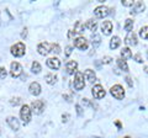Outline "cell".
I'll use <instances>...</instances> for the list:
<instances>
[{"mask_svg": "<svg viewBox=\"0 0 148 138\" xmlns=\"http://www.w3.org/2000/svg\"><path fill=\"white\" fill-rule=\"evenodd\" d=\"M31 116H32V111H31L30 106L22 105L21 110H20V117L22 120V122H24V125H27V123L31 121Z\"/></svg>", "mask_w": 148, "mask_h": 138, "instance_id": "1", "label": "cell"}, {"mask_svg": "<svg viewBox=\"0 0 148 138\" xmlns=\"http://www.w3.org/2000/svg\"><path fill=\"white\" fill-rule=\"evenodd\" d=\"M10 52L14 57H22L26 52V47L22 42H17L10 48Z\"/></svg>", "mask_w": 148, "mask_h": 138, "instance_id": "2", "label": "cell"}, {"mask_svg": "<svg viewBox=\"0 0 148 138\" xmlns=\"http://www.w3.org/2000/svg\"><path fill=\"white\" fill-rule=\"evenodd\" d=\"M45 106H46V104H45L43 100H35V101H32L30 109H31L32 112H35L36 115H40V113L43 112Z\"/></svg>", "mask_w": 148, "mask_h": 138, "instance_id": "3", "label": "cell"}, {"mask_svg": "<svg viewBox=\"0 0 148 138\" xmlns=\"http://www.w3.org/2000/svg\"><path fill=\"white\" fill-rule=\"evenodd\" d=\"M110 93H111V95H112L115 99H117V100H122L125 98V90H123V88L120 84L114 85L112 88L110 89Z\"/></svg>", "mask_w": 148, "mask_h": 138, "instance_id": "4", "label": "cell"}, {"mask_svg": "<svg viewBox=\"0 0 148 138\" xmlns=\"http://www.w3.org/2000/svg\"><path fill=\"white\" fill-rule=\"evenodd\" d=\"M85 88V83H84V75L80 72L75 73V78H74V89L75 90H82Z\"/></svg>", "mask_w": 148, "mask_h": 138, "instance_id": "5", "label": "cell"}, {"mask_svg": "<svg viewBox=\"0 0 148 138\" xmlns=\"http://www.w3.org/2000/svg\"><path fill=\"white\" fill-rule=\"evenodd\" d=\"M22 74V67L20 63L17 62H12L11 66H10V75L12 78H17Z\"/></svg>", "mask_w": 148, "mask_h": 138, "instance_id": "6", "label": "cell"}, {"mask_svg": "<svg viewBox=\"0 0 148 138\" xmlns=\"http://www.w3.org/2000/svg\"><path fill=\"white\" fill-rule=\"evenodd\" d=\"M91 94H92V96H94L95 99H103L104 96H105V90H104V88L101 86L100 84H96V85H94L92 86V89H91Z\"/></svg>", "mask_w": 148, "mask_h": 138, "instance_id": "7", "label": "cell"}, {"mask_svg": "<svg viewBox=\"0 0 148 138\" xmlns=\"http://www.w3.org/2000/svg\"><path fill=\"white\" fill-rule=\"evenodd\" d=\"M94 14H95V16L96 17H99V19H104V17H106L110 14V10H109V8L108 6H105V5H100L98 6L94 10Z\"/></svg>", "mask_w": 148, "mask_h": 138, "instance_id": "8", "label": "cell"}, {"mask_svg": "<svg viewBox=\"0 0 148 138\" xmlns=\"http://www.w3.org/2000/svg\"><path fill=\"white\" fill-rule=\"evenodd\" d=\"M74 47L80 49V51H86L88 47H89V43L84 37H77L74 40Z\"/></svg>", "mask_w": 148, "mask_h": 138, "instance_id": "9", "label": "cell"}, {"mask_svg": "<svg viewBox=\"0 0 148 138\" xmlns=\"http://www.w3.org/2000/svg\"><path fill=\"white\" fill-rule=\"evenodd\" d=\"M6 123L9 125V127L11 128L12 131H18L20 130V122H18V120L16 117H14V116H9L6 118Z\"/></svg>", "mask_w": 148, "mask_h": 138, "instance_id": "10", "label": "cell"}, {"mask_svg": "<svg viewBox=\"0 0 148 138\" xmlns=\"http://www.w3.org/2000/svg\"><path fill=\"white\" fill-rule=\"evenodd\" d=\"M46 64H47V67L49 69H53V70H57V69L61 68V61H59L58 58H54V57L48 58Z\"/></svg>", "mask_w": 148, "mask_h": 138, "instance_id": "11", "label": "cell"}, {"mask_svg": "<svg viewBox=\"0 0 148 138\" xmlns=\"http://www.w3.org/2000/svg\"><path fill=\"white\" fill-rule=\"evenodd\" d=\"M37 51H38V53L41 56H47V54L51 52V44L48 42H42L38 44V47H37Z\"/></svg>", "mask_w": 148, "mask_h": 138, "instance_id": "12", "label": "cell"}, {"mask_svg": "<svg viewBox=\"0 0 148 138\" xmlns=\"http://www.w3.org/2000/svg\"><path fill=\"white\" fill-rule=\"evenodd\" d=\"M29 90H30V94L32 95H35V96H38L41 94V85L38 84L37 81H34V83H31L30 86H29Z\"/></svg>", "mask_w": 148, "mask_h": 138, "instance_id": "13", "label": "cell"}, {"mask_svg": "<svg viewBox=\"0 0 148 138\" xmlns=\"http://www.w3.org/2000/svg\"><path fill=\"white\" fill-rule=\"evenodd\" d=\"M101 31H103V33L105 36L111 35V32H112V22L111 21H104L103 24H101Z\"/></svg>", "mask_w": 148, "mask_h": 138, "instance_id": "14", "label": "cell"}, {"mask_svg": "<svg viewBox=\"0 0 148 138\" xmlns=\"http://www.w3.org/2000/svg\"><path fill=\"white\" fill-rule=\"evenodd\" d=\"M125 42L128 46H136L137 44V35L135 32H128L126 38H125Z\"/></svg>", "mask_w": 148, "mask_h": 138, "instance_id": "15", "label": "cell"}, {"mask_svg": "<svg viewBox=\"0 0 148 138\" xmlns=\"http://www.w3.org/2000/svg\"><path fill=\"white\" fill-rule=\"evenodd\" d=\"M145 9H146L145 3H142V1H136L135 4H133V9H132L131 14H140V12H142V11H145Z\"/></svg>", "mask_w": 148, "mask_h": 138, "instance_id": "16", "label": "cell"}, {"mask_svg": "<svg viewBox=\"0 0 148 138\" xmlns=\"http://www.w3.org/2000/svg\"><path fill=\"white\" fill-rule=\"evenodd\" d=\"M67 73L68 74H74L77 73V68H78V63L75 61H69L67 63Z\"/></svg>", "mask_w": 148, "mask_h": 138, "instance_id": "17", "label": "cell"}, {"mask_svg": "<svg viewBox=\"0 0 148 138\" xmlns=\"http://www.w3.org/2000/svg\"><path fill=\"white\" fill-rule=\"evenodd\" d=\"M84 75L86 78V80L89 83H94L96 80V75H95V72L91 70V69H86V70L84 72Z\"/></svg>", "mask_w": 148, "mask_h": 138, "instance_id": "18", "label": "cell"}, {"mask_svg": "<svg viewBox=\"0 0 148 138\" xmlns=\"http://www.w3.org/2000/svg\"><path fill=\"white\" fill-rule=\"evenodd\" d=\"M120 44H121V40H120L119 36H114L112 38L110 41V48L111 49H116L120 47Z\"/></svg>", "mask_w": 148, "mask_h": 138, "instance_id": "19", "label": "cell"}, {"mask_svg": "<svg viewBox=\"0 0 148 138\" xmlns=\"http://www.w3.org/2000/svg\"><path fill=\"white\" fill-rule=\"evenodd\" d=\"M45 80L47 84L53 85V84H56V81H57V75L53 74V73H48V74L45 75Z\"/></svg>", "mask_w": 148, "mask_h": 138, "instance_id": "20", "label": "cell"}, {"mask_svg": "<svg viewBox=\"0 0 148 138\" xmlns=\"http://www.w3.org/2000/svg\"><path fill=\"white\" fill-rule=\"evenodd\" d=\"M130 58H132V52H131V49H130L128 47H125L122 48L121 51V59H130Z\"/></svg>", "mask_w": 148, "mask_h": 138, "instance_id": "21", "label": "cell"}, {"mask_svg": "<svg viewBox=\"0 0 148 138\" xmlns=\"http://www.w3.org/2000/svg\"><path fill=\"white\" fill-rule=\"evenodd\" d=\"M84 29H85V25L83 24L82 21H77L75 25H74V32H75V33H82V32H84Z\"/></svg>", "mask_w": 148, "mask_h": 138, "instance_id": "22", "label": "cell"}, {"mask_svg": "<svg viewBox=\"0 0 148 138\" xmlns=\"http://www.w3.org/2000/svg\"><path fill=\"white\" fill-rule=\"evenodd\" d=\"M85 27L86 29H89L90 31H94V33H95L96 29H98V24H96L94 20H88L86 24H85Z\"/></svg>", "mask_w": 148, "mask_h": 138, "instance_id": "23", "label": "cell"}, {"mask_svg": "<svg viewBox=\"0 0 148 138\" xmlns=\"http://www.w3.org/2000/svg\"><path fill=\"white\" fill-rule=\"evenodd\" d=\"M116 62H117V66H119V68L121 69V70H123V72H128V66H127L126 61H123V59L119 58Z\"/></svg>", "mask_w": 148, "mask_h": 138, "instance_id": "24", "label": "cell"}, {"mask_svg": "<svg viewBox=\"0 0 148 138\" xmlns=\"http://www.w3.org/2000/svg\"><path fill=\"white\" fill-rule=\"evenodd\" d=\"M31 70H32V73H35V74H38V73L42 70V68H41V64L38 63V62H34L32 63V66H31Z\"/></svg>", "mask_w": 148, "mask_h": 138, "instance_id": "25", "label": "cell"}, {"mask_svg": "<svg viewBox=\"0 0 148 138\" xmlns=\"http://www.w3.org/2000/svg\"><path fill=\"white\" fill-rule=\"evenodd\" d=\"M140 36H141V38L148 41V26H143L140 30Z\"/></svg>", "mask_w": 148, "mask_h": 138, "instance_id": "26", "label": "cell"}, {"mask_svg": "<svg viewBox=\"0 0 148 138\" xmlns=\"http://www.w3.org/2000/svg\"><path fill=\"white\" fill-rule=\"evenodd\" d=\"M125 30L128 31V32H132V29H133V20L131 19H127L126 21H125Z\"/></svg>", "mask_w": 148, "mask_h": 138, "instance_id": "27", "label": "cell"}, {"mask_svg": "<svg viewBox=\"0 0 148 138\" xmlns=\"http://www.w3.org/2000/svg\"><path fill=\"white\" fill-rule=\"evenodd\" d=\"M51 52H53L56 54H59V53H61V47H59L57 43L51 44Z\"/></svg>", "mask_w": 148, "mask_h": 138, "instance_id": "28", "label": "cell"}, {"mask_svg": "<svg viewBox=\"0 0 148 138\" xmlns=\"http://www.w3.org/2000/svg\"><path fill=\"white\" fill-rule=\"evenodd\" d=\"M21 102H22L21 98H12V99L10 100V104L12 105V106H17V105H20Z\"/></svg>", "mask_w": 148, "mask_h": 138, "instance_id": "29", "label": "cell"}, {"mask_svg": "<svg viewBox=\"0 0 148 138\" xmlns=\"http://www.w3.org/2000/svg\"><path fill=\"white\" fill-rule=\"evenodd\" d=\"M92 44L95 43V46H98V44H100V41H101V38H100V36L98 35V33H94L92 35Z\"/></svg>", "mask_w": 148, "mask_h": 138, "instance_id": "30", "label": "cell"}, {"mask_svg": "<svg viewBox=\"0 0 148 138\" xmlns=\"http://www.w3.org/2000/svg\"><path fill=\"white\" fill-rule=\"evenodd\" d=\"M6 75H8L6 69L4 68V67H0V79H5Z\"/></svg>", "mask_w": 148, "mask_h": 138, "instance_id": "31", "label": "cell"}, {"mask_svg": "<svg viewBox=\"0 0 148 138\" xmlns=\"http://www.w3.org/2000/svg\"><path fill=\"white\" fill-rule=\"evenodd\" d=\"M133 4H135V3H133L132 1V0H122V5L123 6H133Z\"/></svg>", "mask_w": 148, "mask_h": 138, "instance_id": "32", "label": "cell"}, {"mask_svg": "<svg viewBox=\"0 0 148 138\" xmlns=\"http://www.w3.org/2000/svg\"><path fill=\"white\" fill-rule=\"evenodd\" d=\"M133 59H135L137 63H143V59H142V57H141V54H140V53L135 54V56H133Z\"/></svg>", "mask_w": 148, "mask_h": 138, "instance_id": "33", "label": "cell"}, {"mask_svg": "<svg viewBox=\"0 0 148 138\" xmlns=\"http://www.w3.org/2000/svg\"><path fill=\"white\" fill-rule=\"evenodd\" d=\"M72 47H71V46H68V47H66V57H69V56H71V54H72Z\"/></svg>", "mask_w": 148, "mask_h": 138, "instance_id": "34", "label": "cell"}, {"mask_svg": "<svg viewBox=\"0 0 148 138\" xmlns=\"http://www.w3.org/2000/svg\"><path fill=\"white\" fill-rule=\"evenodd\" d=\"M111 61H112V58H111V57H105V58H103V63H104V64H109Z\"/></svg>", "mask_w": 148, "mask_h": 138, "instance_id": "35", "label": "cell"}, {"mask_svg": "<svg viewBox=\"0 0 148 138\" xmlns=\"http://www.w3.org/2000/svg\"><path fill=\"white\" fill-rule=\"evenodd\" d=\"M126 81H127V84L130 86H133V83H132V80H131V78L130 77H126Z\"/></svg>", "mask_w": 148, "mask_h": 138, "instance_id": "36", "label": "cell"}, {"mask_svg": "<svg viewBox=\"0 0 148 138\" xmlns=\"http://www.w3.org/2000/svg\"><path fill=\"white\" fill-rule=\"evenodd\" d=\"M62 118H63V122H67V121H68V118H69V115H68V113L63 115V116H62Z\"/></svg>", "mask_w": 148, "mask_h": 138, "instance_id": "37", "label": "cell"}, {"mask_svg": "<svg viewBox=\"0 0 148 138\" xmlns=\"http://www.w3.org/2000/svg\"><path fill=\"white\" fill-rule=\"evenodd\" d=\"M74 35H75V32H74V31H69V32H68V37H69V38H73Z\"/></svg>", "mask_w": 148, "mask_h": 138, "instance_id": "38", "label": "cell"}, {"mask_svg": "<svg viewBox=\"0 0 148 138\" xmlns=\"http://www.w3.org/2000/svg\"><path fill=\"white\" fill-rule=\"evenodd\" d=\"M26 36H27V29H25L24 31H22V33H21V37H22V38H25Z\"/></svg>", "mask_w": 148, "mask_h": 138, "instance_id": "39", "label": "cell"}, {"mask_svg": "<svg viewBox=\"0 0 148 138\" xmlns=\"http://www.w3.org/2000/svg\"><path fill=\"white\" fill-rule=\"evenodd\" d=\"M75 107H77V112H78V115H82V113H83V112H82V107L79 106V105H77Z\"/></svg>", "mask_w": 148, "mask_h": 138, "instance_id": "40", "label": "cell"}, {"mask_svg": "<svg viewBox=\"0 0 148 138\" xmlns=\"http://www.w3.org/2000/svg\"><path fill=\"white\" fill-rule=\"evenodd\" d=\"M116 126H117L119 128H121V123H120L119 121H116Z\"/></svg>", "mask_w": 148, "mask_h": 138, "instance_id": "41", "label": "cell"}, {"mask_svg": "<svg viewBox=\"0 0 148 138\" xmlns=\"http://www.w3.org/2000/svg\"><path fill=\"white\" fill-rule=\"evenodd\" d=\"M145 72H146V73H148V67H145Z\"/></svg>", "mask_w": 148, "mask_h": 138, "instance_id": "42", "label": "cell"}, {"mask_svg": "<svg viewBox=\"0 0 148 138\" xmlns=\"http://www.w3.org/2000/svg\"><path fill=\"white\" fill-rule=\"evenodd\" d=\"M125 138H130V137H125Z\"/></svg>", "mask_w": 148, "mask_h": 138, "instance_id": "43", "label": "cell"}]
</instances>
